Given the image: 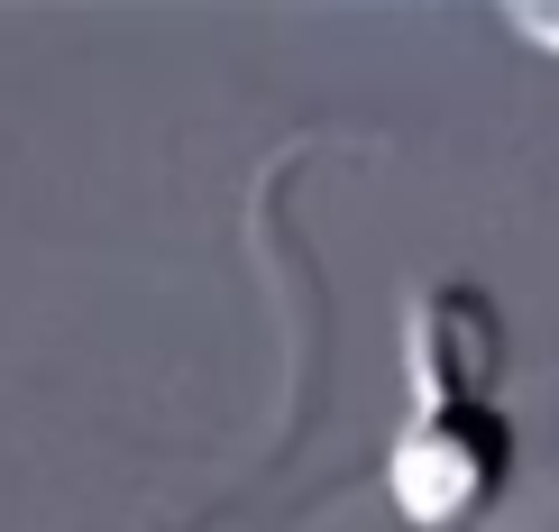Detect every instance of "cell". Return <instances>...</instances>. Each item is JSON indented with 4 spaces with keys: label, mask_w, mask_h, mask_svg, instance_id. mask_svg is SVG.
<instances>
[{
    "label": "cell",
    "mask_w": 559,
    "mask_h": 532,
    "mask_svg": "<svg viewBox=\"0 0 559 532\" xmlns=\"http://www.w3.org/2000/svg\"><path fill=\"white\" fill-rule=\"evenodd\" d=\"M514 28H523V37H542V46H559V19H550V10H514Z\"/></svg>",
    "instance_id": "2"
},
{
    "label": "cell",
    "mask_w": 559,
    "mask_h": 532,
    "mask_svg": "<svg viewBox=\"0 0 559 532\" xmlns=\"http://www.w3.org/2000/svg\"><path fill=\"white\" fill-rule=\"evenodd\" d=\"M404 358H413V423L385 450V496L413 532L477 523L496 487L514 477V423L496 404L504 331L477 285H423L404 304Z\"/></svg>",
    "instance_id": "1"
}]
</instances>
